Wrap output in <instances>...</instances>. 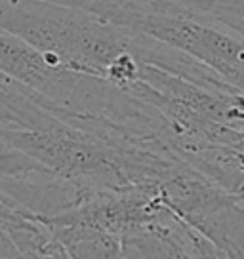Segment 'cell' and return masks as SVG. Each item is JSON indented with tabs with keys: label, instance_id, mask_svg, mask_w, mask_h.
<instances>
[{
	"label": "cell",
	"instance_id": "3957f363",
	"mask_svg": "<svg viewBox=\"0 0 244 259\" xmlns=\"http://www.w3.org/2000/svg\"><path fill=\"white\" fill-rule=\"evenodd\" d=\"M57 120L33 90L0 73V130H42Z\"/></svg>",
	"mask_w": 244,
	"mask_h": 259
},
{
	"label": "cell",
	"instance_id": "6da1fadb",
	"mask_svg": "<svg viewBox=\"0 0 244 259\" xmlns=\"http://www.w3.org/2000/svg\"><path fill=\"white\" fill-rule=\"evenodd\" d=\"M0 29L54 63L107 78L126 92L139 80L143 63L191 80L204 76V65L187 54L69 2L0 0Z\"/></svg>",
	"mask_w": 244,
	"mask_h": 259
},
{
	"label": "cell",
	"instance_id": "277c9868",
	"mask_svg": "<svg viewBox=\"0 0 244 259\" xmlns=\"http://www.w3.org/2000/svg\"><path fill=\"white\" fill-rule=\"evenodd\" d=\"M52 233L65 246L71 259H126L118 235L86 229H59Z\"/></svg>",
	"mask_w": 244,
	"mask_h": 259
},
{
	"label": "cell",
	"instance_id": "8992f818",
	"mask_svg": "<svg viewBox=\"0 0 244 259\" xmlns=\"http://www.w3.org/2000/svg\"><path fill=\"white\" fill-rule=\"evenodd\" d=\"M181 6L244 34V0H178Z\"/></svg>",
	"mask_w": 244,
	"mask_h": 259
},
{
	"label": "cell",
	"instance_id": "ba28073f",
	"mask_svg": "<svg viewBox=\"0 0 244 259\" xmlns=\"http://www.w3.org/2000/svg\"><path fill=\"white\" fill-rule=\"evenodd\" d=\"M238 200H240V202L244 204V194H242V196H240V198H238Z\"/></svg>",
	"mask_w": 244,
	"mask_h": 259
},
{
	"label": "cell",
	"instance_id": "5b68a950",
	"mask_svg": "<svg viewBox=\"0 0 244 259\" xmlns=\"http://www.w3.org/2000/svg\"><path fill=\"white\" fill-rule=\"evenodd\" d=\"M126 259H191L168 229L122 238Z\"/></svg>",
	"mask_w": 244,
	"mask_h": 259
},
{
	"label": "cell",
	"instance_id": "7a4b0ae2",
	"mask_svg": "<svg viewBox=\"0 0 244 259\" xmlns=\"http://www.w3.org/2000/svg\"><path fill=\"white\" fill-rule=\"evenodd\" d=\"M179 50L244 94V34L178 0H57Z\"/></svg>",
	"mask_w": 244,
	"mask_h": 259
},
{
	"label": "cell",
	"instance_id": "52a82bcc",
	"mask_svg": "<svg viewBox=\"0 0 244 259\" xmlns=\"http://www.w3.org/2000/svg\"><path fill=\"white\" fill-rule=\"evenodd\" d=\"M172 236L178 240L183 250L187 251V255L191 259H231L227 253L210 242L204 235H200L195 227H191L187 221L178 219V223L172 227Z\"/></svg>",
	"mask_w": 244,
	"mask_h": 259
}]
</instances>
